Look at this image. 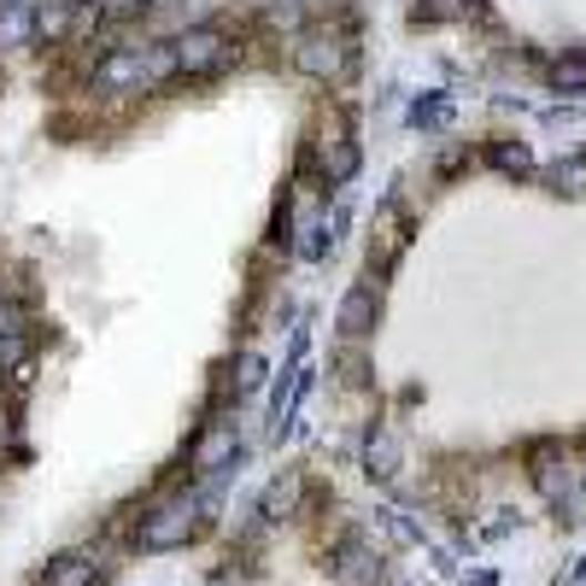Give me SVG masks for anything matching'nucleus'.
I'll return each mask as SVG.
<instances>
[{
	"label": "nucleus",
	"instance_id": "6",
	"mask_svg": "<svg viewBox=\"0 0 586 586\" xmlns=\"http://www.w3.org/2000/svg\"><path fill=\"white\" fill-rule=\"evenodd\" d=\"M82 18H89V7H77V0H48V7H36L30 12V30L41 36V41H65Z\"/></svg>",
	"mask_w": 586,
	"mask_h": 586
},
{
	"label": "nucleus",
	"instance_id": "19",
	"mask_svg": "<svg viewBox=\"0 0 586 586\" xmlns=\"http://www.w3.org/2000/svg\"><path fill=\"white\" fill-rule=\"evenodd\" d=\"M457 0H416V18H452Z\"/></svg>",
	"mask_w": 586,
	"mask_h": 586
},
{
	"label": "nucleus",
	"instance_id": "9",
	"mask_svg": "<svg viewBox=\"0 0 586 586\" xmlns=\"http://www.w3.org/2000/svg\"><path fill=\"white\" fill-rule=\"evenodd\" d=\"M452 118H457V107H452L446 89H434V94H423V100L411 107V123H416V130H428V135L452 130Z\"/></svg>",
	"mask_w": 586,
	"mask_h": 586
},
{
	"label": "nucleus",
	"instance_id": "18",
	"mask_svg": "<svg viewBox=\"0 0 586 586\" xmlns=\"http://www.w3.org/2000/svg\"><path fill=\"white\" fill-rule=\"evenodd\" d=\"M18 334H24V311H18V305H0V346L18 341Z\"/></svg>",
	"mask_w": 586,
	"mask_h": 586
},
{
	"label": "nucleus",
	"instance_id": "5",
	"mask_svg": "<svg viewBox=\"0 0 586 586\" xmlns=\"http://www.w3.org/2000/svg\"><path fill=\"white\" fill-rule=\"evenodd\" d=\"M229 464H241V440L229 423H212L194 440V469H229Z\"/></svg>",
	"mask_w": 586,
	"mask_h": 586
},
{
	"label": "nucleus",
	"instance_id": "3",
	"mask_svg": "<svg viewBox=\"0 0 586 586\" xmlns=\"http://www.w3.org/2000/svg\"><path fill=\"white\" fill-rule=\"evenodd\" d=\"M534 481H539V493H546L557 511H563V505H575V498H586L580 469H575V464H563L557 452H539V457H534Z\"/></svg>",
	"mask_w": 586,
	"mask_h": 586
},
{
	"label": "nucleus",
	"instance_id": "15",
	"mask_svg": "<svg viewBox=\"0 0 586 586\" xmlns=\"http://www.w3.org/2000/svg\"><path fill=\"white\" fill-rule=\"evenodd\" d=\"M546 176H552V188H557V194H586V159H569V164L557 159Z\"/></svg>",
	"mask_w": 586,
	"mask_h": 586
},
{
	"label": "nucleus",
	"instance_id": "20",
	"mask_svg": "<svg viewBox=\"0 0 586 586\" xmlns=\"http://www.w3.org/2000/svg\"><path fill=\"white\" fill-rule=\"evenodd\" d=\"M563 586H586V557L575 563V569H569V575H563Z\"/></svg>",
	"mask_w": 586,
	"mask_h": 586
},
{
	"label": "nucleus",
	"instance_id": "14",
	"mask_svg": "<svg viewBox=\"0 0 586 586\" xmlns=\"http://www.w3.org/2000/svg\"><path fill=\"white\" fill-rule=\"evenodd\" d=\"M293 498H300V475H282V481H270V487H264L259 511H264V516H287Z\"/></svg>",
	"mask_w": 586,
	"mask_h": 586
},
{
	"label": "nucleus",
	"instance_id": "8",
	"mask_svg": "<svg viewBox=\"0 0 586 586\" xmlns=\"http://www.w3.org/2000/svg\"><path fill=\"white\" fill-rule=\"evenodd\" d=\"M94 557L89 552H59L53 563H48V586H94Z\"/></svg>",
	"mask_w": 586,
	"mask_h": 586
},
{
	"label": "nucleus",
	"instance_id": "7",
	"mask_svg": "<svg viewBox=\"0 0 586 586\" xmlns=\"http://www.w3.org/2000/svg\"><path fill=\"white\" fill-rule=\"evenodd\" d=\"M375 311H382V300H375L370 282L346 293V300H341V334H346V341H358V334L375 329Z\"/></svg>",
	"mask_w": 586,
	"mask_h": 586
},
{
	"label": "nucleus",
	"instance_id": "12",
	"mask_svg": "<svg viewBox=\"0 0 586 586\" xmlns=\"http://www.w3.org/2000/svg\"><path fill=\"white\" fill-rule=\"evenodd\" d=\"M323 176H329L334 188H346L352 176H358V141H346V135L334 141V146H329V159H323Z\"/></svg>",
	"mask_w": 586,
	"mask_h": 586
},
{
	"label": "nucleus",
	"instance_id": "17",
	"mask_svg": "<svg viewBox=\"0 0 586 586\" xmlns=\"http://www.w3.org/2000/svg\"><path fill=\"white\" fill-rule=\"evenodd\" d=\"M264 387V358H259V352H246V358H241V393H259Z\"/></svg>",
	"mask_w": 586,
	"mask_h": 586
},
{
	"label": "nucleus",
	"instance_id": "11",
	"mask_svg": "<svg viewBox=\"0 0 586 586\" xmlns=\"http://www.w3.org/2000/svg\"><path fill=\"white\" fill-rule=\"evenodd\" d=\"M487 164H493V171H505V176H534V153L522 141H493Z\"/></svg>",
	"mask_w": 586,
	"mask_h": 586
},
{
	"label": "nucleus",
	"instance_id": "13",
	"mask_svg": "<svg viewBox=\"0 0 586 586\" xmlns=\"http://www.w3.org/2000/svg\"><path fill=\"white\" fill-rule=\"evenodd\" d=\"M552 89L557 94H586V53H563L552 65Z\"/></svg>",
	"mask_w": 586,
	"mask_h": 586
},
{
	"label": "nucleus",
	"instance_id": "1",
	"mask_svg": "<svg viewBox=\"0 0 586 586\" xmlns=\"http://www.w3.org/2000/svg\"><path fill=\"white\" fill-rule=\"evenodd\" d=\"M176 71H188V77H223L229 65L241 59V48H235V36L229 30H218V24H200V30H188L182 41H176Z\"/></svg>",
	"mask_w": 586,
	"mask_h": 586
},
{
	"label": "nucleus",
	"instance_id": "16",
	"mask_svg": "<svg viewBox=\"0 0 586 586\" xmlns=\"http://www.w3.org/2000/svg\"><path fill=\"white\" fill-rule=\"evenodd\" d=\"M329 246H334V241H329V223L311 218V223H305V235H300V253L317 264V259H329Z\"/></svg>",
	"mask_w": 586,
	"mask_h": 586
},
{
	"label": "nucleus",
	"instance_id": "2",
	"mask_svg": "<svg viewBox=\"0 0 586 586\" xmlns=\"http://www.w3.org/2000/svg\"><path fill=\"white\" fill-rule=\"evenodd\" d=\"M293 65L305 77H317V82H334V77L352 71V48H346V36H334V30H311V36H300V48H293Z\"/></svg>",
	"mask_w": 586,
	"mask_h": 586
},
{
	"label": "nucleus",
	"instance_id": "10",
	"mask_svg": "<svg viewBox=\"0 0 586 586\" xmlns=\"http://www.w3.org/2000/svg\"><path fill=\"white\" fill-rule=\"evenodd\" d=\"M364 469H370L375 481H393V475H400V440H393L387 428H375V434H370V446H364Z\"/></svg>",
	"mask_w": 586,
	"mask_h": 586
},
{
	"label": "nucleus",
	"instance_id": "4",
	"mask_svg": "<svg viewBox=\"0 0 586 586\" xmlns=\"http://www.w3.org/2000/svg\"><path fill=\"white\" fill-rule=\"evenodd\" d=\"M329 569H334V580H341V586H375V580H382V552H375L370 539L352 534L346 546L334 552Z\"/></svg>",
	"mask_w": 586,
	"mask_h": 586
}]
</instances>
